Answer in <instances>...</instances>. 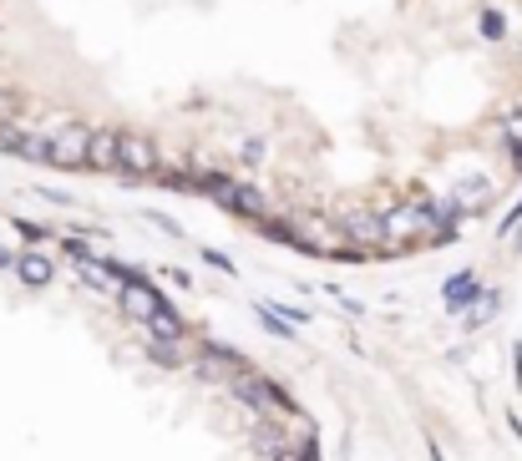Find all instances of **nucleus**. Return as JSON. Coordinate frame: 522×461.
Returning <instances> with one entry per match:
<instances>
[{
	"mask_svg": "<svg viewBox=\"0 0 522 461\" xmlns=\"http://www.w3.org/2000/svg\"><path fill=\"white\" fill-rule=\"evenodd\" d=\"M158 147L153 137H142V132H122V178H158Z\"/></svg>",
	"mask_w": 522,
	"mask_h": 461,
	"instance_id": "nucleus-4",
	"label": "nucleus"
},
{
	"mask_svg": "<svg viewBox=\"0 0 522 461\" xmlns=\"http://www.w3.org/2000/svg\"><path fill=\"white\" fill-rule=\"evenodd\" d=\"M482 31L497 41V36H502V16H497V11H487V16H482Z\"/></svg>",
	"mask_w": 522,
	"mask_h": 461,
	"instance_id": "nucleus-14",
	"label": "nucleus"
},
{
	"mask_svg": "<svg viewBox=\"0 0 522 461\" xmlns=\"http://www.w3.org/2000/svg\"><path fill=\"white\" fill-rule=\"evenodd\" d=\"M512 380L522 386V340H517V350H512Z\"/></svg>",
	"mask_w": 522,
	"mask_h": 461,
	"instance_id": "nucleus-16",
	"label": "nucleus"
},
{
	"mask_svg": "<svg viewBox=\"0 0 522 461\" xmlns=\"http://www.w3.org/2000/svg\"><path fill=\"white\" fill-rule=\"evenodd\" d=\"M234 391L249 401V411H269V416H284V411H294V406L284 401V391H279V386H269V380H264L259 370H244V375L234 380Z\"/></svg>",
	"mask_w": 522,
	"mask_h": 461,
	"instance_id": "nucleus-7",
	"label": "nucleus"
},
{
	"mask_svg": "<svg viewBox=\"0 0 522 461\" xmlns=\"http://www.w3.org/2000/svg\"><path fill=\"white\" fill-rule=\"evenodd\" d=\"M517 218H522V203H517V208H512V213H507V218H502V228H512V223H517Z\"/></svg>",
	"mask_w": 522,
	"mask_h": 461,
	"instance_id": "nucleus-18",
	"label": "nucleus"
},
{
	"mask_svg": "<svg viewBox=\"0 0 522 461\" xmlns=\"http://www.w3.org/2000/svg\"><path fill=\"white\" fill-rule=\"evenodd\" d=\"M426 456H431V461H446V456H441V446H436V441H431V446H426Z\"/></svg>",
	"mask_w": 522,
	"mask_h": 461,
	"instance_id": "nucleus-19",
	"label": "nucleus"
},
{
	"mask_svg": "<svg viewBox=\"0 0 522 461\" xmlns=\"http://www.w3.org/2000/svg\"><path fill=\"white\" fill-rule=\"evenodd\" d=\"M11 264H16V254H11V249H0V274H6Z\"/></svg>",
	"mask_w": 522,
	"mask_h": 461,
	"instance_id": "nucleus-17",
	"label": "nucleus"
},
{
	"mask_svg": "<svg viewBox=\"0 0 522 461\" xmlns=\"http://www.w3.org/2000/svg\"><path fill=\"white\" fill-rule=\"evenodd\" d=\"M487 289L477 284V274L472 269H462V274H452V279H446V289H441V299H446V310H467V304L472 299H482Z\"/></svg>",
	"mask_w": 522,
	"mask_h": 461,
	"instance_id": "nucleus-8",
	"label": "nucleus"
},
{
	"mask_svg": "<svg viewBox=\"0 0 522 461\" xmlns=\"http://www.w3.org/2000/svg\"><path fill=\"white\" fill-rule=\"evenodd\" d=\"M16 274H21V284H26V289H46V284H51V259L31 249V254H21V259H16Z\"/></svg>",
	"mask_w": 522,
	"mask_h": 461,
	"instance_id": "nucleus-10",
	"label": "nucleus"
},
{
	"mask_svg": "<svg viewBox=\"0 0 522 461\" xmlns=\"http://www.w3.org/2000/svg\"><path fill=\"white\" fill-rule=\"evenodd\" d=\"M203 365H223V370H229L234 380H239V375L249 370V360H244V355H234V350H223V345H208V350H203Z\"/></svg>",
	"mask_w": 522,
	"mask_h": 461,
	"instance_id": "nucleus-11",
	"label": "nucleus"
},
{
	"mask_svg": "<svg viewBox=\"0 0 522 461\" xmlns=\"http://www.w3.org/2000/svg\"><path fill=\"white\" fill-rule=\"evenodd\" d=\"M153 360H163V365H178V350H173V345H153Z\"/></svg>",
	"mask_w": 522,
	"mask_h": 461,
	"instance_id": "nucleus-15",
	"label": "nucleus"
},
{
	"mask_svg": "<svg viewBox=\"0 0 522 461\" xmlns=\"http://www.w3.org/2000/svg\"><path fill=\"white\" fill-rule=\"evenodd\" d=\"M203 193H213L229 213H244V218H259L264 213V198H259V188H249V183H234V178H223V173H203Z\"/></svg>",
	"mask_w": 522,
	"mask_h": 461,
	"instance_id": "nucleus-3",
	"label": "nucleus"
},
{
	"mask_svg": "<svg viewBox=\"0 0 522 461\" xmlns=\"http://www.w3.org/2000/svg\"><path fill=\"white\" fill-rule=\"evenodd\" d=\"M117 304L137 320V325H147L158 310H168V299H163V289H153L142 274H122V289H117Z\"/></svg>",
	"mask_w": 522,
	"mask_h": 461,
	"instance_id": "nucleus-2",
	"label": "nucleus"
},
{
	"mask_svg": "<svg viewBox=\"0 0 522 461\" xmlns=\"http://www.w3.org/2000/svg\"><path fill=\"white\" fill-rule=\"evenodd\" d=\"M66 254L77 259L82 279H87L97 294H117V289H122V269H117V264H102V259H97V254H92L82 239H71V244H66Z\"/></svg>",
	"mask_w": 522,
	"mask_h": 461,
	"instance_id": "nucleus-5",
	"label": "nucleus"
},
{
	"mask_svg": "<svg viewBox=\"0 0 522 461\" xmlns=\"http://www.w3.org/2000/svg\"><path fill=\"white\" fill-rule=\"evenodd\" d=\"M345 234L355 244H386V223L376 213H345Z\"/></svg>",
	"mask_w": 522,
	"mask_h": 461,
	"instance_id": "nucleus-9",
	"label": "nucleus"
},
{
	"mask_svg": "<svg viewBox=\"0 0 522 461\" xmlns=\"http://www.w3.org/2000/svg\"><path fill=\"white\" fill-rule=\"evenodd\" d=\"M147 330H153L158 340H183V320H178L173 310H158L153 320H147Z\"/></svg>",
	"mask_w": 522,
	"mask_h": 461,
	"instance_id": "nucleus-13",
	"label": "nucleus"
},
{
	"mask_svg": "<svg viewBox=\"0 0 522 461\" xmlns=\"http://www.w3.org/2000/svg\"><path fill=\"white\" fill-rule=\"evenodd\" d=\"M122 168V127L102 122L92 127V142H87V173H117Z\"/></svg>",
	"mask_w": 522,
	"mask_h": 461,
	"instance_id": "nucleus-6",
	"label": "nucleus"
},
{
	"mask_svg": "<svg viewBox=\"0 0 522 461\" xmlns=\"http://www.w3.org/2000/svg\"><path fill=\"white\" fill-rule=\"evenodd\" d=\"M487 193H492V183H487V178H467V183H457V188H452V203H457V208H467V203H482Z\"/></svg>",
	"mask_w": 522,
	"mask_h": 461,
	"instance_id": "nucleus-12",
	"label": "nucleus"
},
{
	"mask_svg": "<svg viewBox=\"0 0 522 461\" xmlns=\"http://www.w3.org/2000/svg\"><path fill=\"white\" fill-rule=\"evenodd\" d=\"M87 142H92V127L87 122H61L46 132V163L61 168V173H77L87 168Z\"/></svg>",
	"mask_w": 522,
	"mask_h": 461,
	"instance_id": "nucleus-1",
	"label": "nucleus"
}]
</instances>
